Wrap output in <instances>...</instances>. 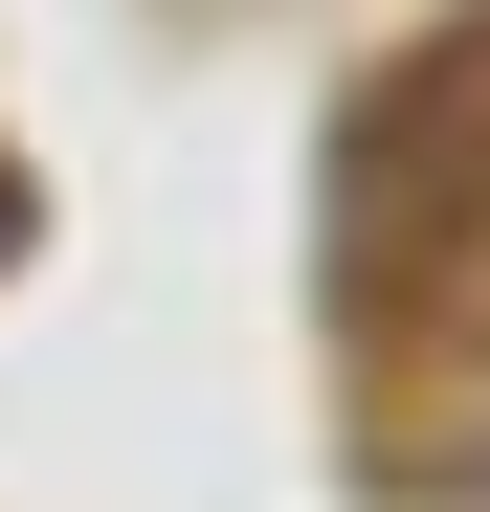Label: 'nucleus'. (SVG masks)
<instances>
[]
</instances>
